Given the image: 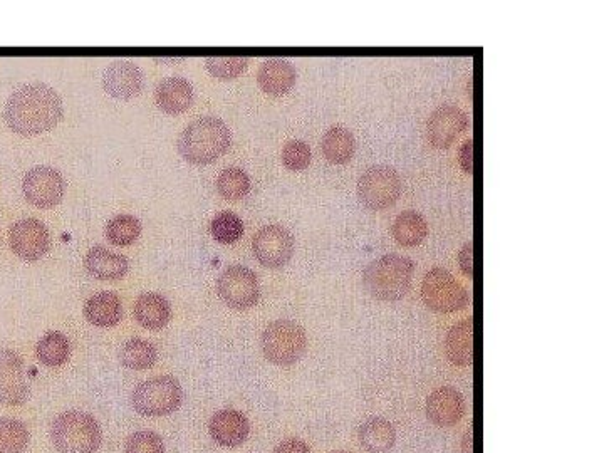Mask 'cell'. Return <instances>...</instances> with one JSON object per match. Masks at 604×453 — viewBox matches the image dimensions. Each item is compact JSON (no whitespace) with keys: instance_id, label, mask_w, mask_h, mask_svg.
I'll return each mask as SVG.
<instances>
[{"instance_id":"cell-31","label":"cell","mask_w":604,"mask_h":453,"mask_svg":"<svg viewBox=\"0 0 604 453\" xmlns=\"http://www.w3.org/2000/svg\"><path fill=\"white\" fill-rule=\"evenodd\" d=\"M217 190L227 200H240L249 193V175L240 168H227L217 178Z\"/></svg>"},{"instance_id":"cell-21","label":"cell","mask_w":604,"mask_h":453,"mask_svg":"<svg viewBox=\"0 0 604 453\" xmlns=\"http://www.w3.org/2000/svg\"><path fill=\"white\" fill-rule=\"evenodd\" d=\"M448 360L453 365L467 366L474 361V321L464 319L448 331L445 339Z\"/></svg>"},{"instance_id":"cell-30","label":"cell","mask_w":604,"mask_h":453,"mask_svg":"<svg viewBox=\"0 0 604 453\" xmlns=\"http://www.w3.org/2000/svg\"><path fill=\"white\" fill-rule=\"evenodd\" d=\"M141 234L140 220L133 215H116L106 227V237L111 244L130 245L135 242Z\"/></svg>"},{"instance_id":"cell-22","label":"cell","mask_w":604,"mask_h":453,"mask_svg":"<svg viewBox=\"0 0 604 453\" xmlns=\"http://www.w3.org/2000/svg\"><path fill=\"white\" fill-rule=\"evenodd\" d=\"M84 264H86L89 274H93L101 281H116L128 272L126 257L115 254L101 245L89 250Z\"/></svg>"},{"instance_id":"cell-40","label":"cell","mask_w":604,"mask_h":453,"mask_svg":"<svg viewBox=\"0 0 604 453\" xmlns=\"http://www.w3.org/2000/svg\"><path fill=\"white\" fill-rule=\"evenodd\" d=\"M334 453H349V452H334Z\"/></svg>"},{"instance_id":"cell-6","label":"cell","mask_w":604,"mask_h":453,"mask_svg":"<svg viewBox=\"0 0 604 453\" xmlns=\"http://www.w3.org/2000/svg\"><path fill=\"white\" fill-rule=\"evenodd\" d=\"M308 346L306 333L299 324L279 319L267 326L262 334V349L274 365L287 366L301 360Z\"/></svg>"},{"instance_id":"cell-14","label":"cell","mask_w":604,"mask_h":453,"mask_svg":"<svg viewBox=\"0 0 604 453\" xmlns=\"http://www.w3.org/2000/svg\"><path fill=\"white\" fill-rule=\"evenodd\" d=\"M467 115L453 105H442L433 111L427 123L428 141L435 148H448L459 138L460 133L467 128Z\"/></svg>"},{"instance_id":"cell-11","label":"cell","mask_w":604,"mask_h":453,"mask_svg":"<svg viewBox=\"0 0 604 453\" xmlns=\"http://www.w3.org/2000/svg\"><path fill=\"white\" fill-rule=\"evenodd\" d=\"M254 256L262 266L279 269L291 261L294 239L291 232L282 225H267L257 232L252 242Z\"/></svg>"},{"instance_id":"cell-34","label":"cell","mask_w":604,"mask_h":453,"mask_svg":"<svg viewBox=\"0 0 604 453\" xmlns=\"http://www.w3.org/2000/svg\"><path fill=\"white\" fill-rule=\"evenodd\" d=\"M313 155L308 143L304 141L292 140L287 141L286 146L282 148V163L284 167L289 168L292 172H299L311 165Z\"/></svg>"},{"instance_id":"cell-36","label":"cell","mask_w":604,"mask_h":453,"mask_svg":"<svg viewBox=\"0 0 604 453\" xmlns=\"http://www.w3.org/2000/svg\"><path fill=\"white\" fill-rule=\"evenodd\" d=\"M274 453H311V448L299 438H289L279 443Z\"/></svg>"},{"instance_id":"cell-7","label":"cell","mask_w":604,"mask_h":453,"mask_svg":"<svg viewBox=\"0 0 604 453\" xmlns=\"http://www.w3.org/2000/svg\"><path fill=\"white\" fill-rule=\"evenodd\" d=\"M422 297L428 308L438 313H455L467 306L469 294L450 272L432 269L422 284Z\"/></svg>"},{"instance_id":"cell-13","label":"cell","mask_w":604,"mask_h":453,"mask_svg":"<svg viewBox=\"0 0 604 453\" xmlns=\"http://www.w3.org/2000/svg\"><path fill=\"white\" fill-rule=\"evenodd\" d=\"M27 398L24 366L11 349H0V405L17 407Z\"/></svg>"},{"instance_id":"cell-3","label":"cell","mask_w":604,"mask_h":453,"mask_svg":"<svg viewBox=\"0 0 604 453\" xmlns=\"http://www.w3.org/2000/svg\"><path fill=\"white\" fill-rule=\"evenodd\" d=\"M413 269V262L407 257L396 254L383 256L366 267L363 284L375 299L400 301L412 286Z\"/></svg>"},{"instance_id":"cell-24","label":"cell","mask_w":604,"mask_h":453,"mask_svg":"<svg viewBox=\"0 0 604 453\" xmlns=\"http://www.w3.org/2000/svg\"><path fill=\"white\" fill-rule=\"evenodd\" d=\"M360 442L368 452H390L396 442L395 427L385 418H371L361 425Z\"/></svg>"},{"instance_id":"cell-10","label":"cell","mask_w":604,"mask_h":453,"mask_svg":"<svg viewBox=\"0 0 604 453\" xmlns=\"http://www.w3.org/2000/svg\"><path fill=\"white\" fill-rule=\"evenodd\" d=\"M22 190L29 204L39 209H51L63 200L66 183L56 168L34 167L26 173Z\"/></svg>"},{"instance_id":"cell-12","label":"cell","mask_w":604,"mask_h":453,"mask_svg":"<svg viewBox=\"0 0 604 453\" xmlns=\"http://www.w3.org/2000/svg\"><path fill=\"white\" fill-rule=\"evenodd\" d=\"M11 249L24 261H39L51 247V237L41 220L24 219L12 225L9 232Z\"/></svg>"},{"instance_id":"cell-32","label":"cell","mask_w":604,"mask_h":453,"mask_svg":"<svg viewBox=\"0 0 604 453\" xmlns=\"http://www.w3.org/2000/svg\"><path fill=\"white\" fill-rule=\"evenodd\" d=\"M210 232L220 244H234L235 240H239L244 234V224L240 217L232 212H222L212 220Z\"/></svg>"},{"instance_id":"cell-4","label":"cell","mask_w":604,"mask_h":453,"mask_svg":"<svg viewBox=\"0 0 604 453\" xmlns=\"http://www.w3.org/2000/svg\"><path fill=\"white\" fill-rule=\"evenodd\" d=\"M51 438L59 453H96L101 428L88 413L66 412L54 420Z\"/></svg>"},{"instance_id":"cell-25","label":"cell","mask_w":604,"mask_h":453,"mask_svg":"<svg viewBox=\"0 0 604 453\" xmlns=\"http://www.w3.org/2000/svg\"><path fill=\"white\" fill-rule=\"evenodd\" d=\"M321 150H323L324 157L328 158L331 163H336V165L348 163L355 155V135L343 126H334L323 136Z\"/></svg>"},{"instance_id":"cell-17","label":"cell","mask_w":604,"mask_h":453,"mask_svg":"<svg viewBox=\"0 0 604 453\" xmlns=\"http://www.w3.org/2000/svg\"><path fill=\"white\" fill-rule=\"evenodd\" d=\"M247 418L235 410H222L210 420V435L224 447H239L249 437Z\"/></svg>"},{"instance_id":"cell-1","label":"cell","mask_w":604,"mask_h":453,"mask_svg":"<svg viewBox=\"0 0 604 453\" xmlns=\"http://www.w3.org/2000/svg\"><path fill=\"white\" fill-rule=\"evenodd\" d=\"M4 116L7 126L17 135H41L53 130L63 118V101L56 89L47 84H26L7 99Z\"/></svg>"},{"instance_id":"cell-5","label":"cell","mask_w":604,"mask_h":453,"mask_svg":"<svg viewBox=\"0 0 604 453\" xmlns=\"http://www.w3.org/2000/svg\"><path fill=\"white\" fill-rule=\"evenodd\" d=\"M182 386L173 376H158L136 386L131 396L136 412L145 417H165L182 403Z\"/></svg>"},{"instance_id":"cell-20","label":"cell","mask_w":604,"mask_h":453,"mask_svg":"<svg viewBox=\"0 0 604 453\" xmlns=\"http://www.w3.org/2000/svg\"><path fill=\"white\" fill-rule=\"evenodd\" d=\"M84 316L89 323L98 328H111L120 323L123 316V306L120 297L115 292H98L84 306Z\"/></svg>"},{"instance_id":"cell-19","label":"cell","mask_w":604,"mask_h":453,"mask_svg":"<svg viewBox=\"0 0 604 453\" xmlns=\"http://www.w3.org/2000/svg\"><path fill=\"white\" fill-rule=\"evenodd\" d=\"M296 78V69L292 68V64L279 58L266 61L257 74V81L262 91L272 96L289 93L292 86L296 84Z\"/></svg>"},{"instance_id":"cell-29","label":"cell","mask_w":604,"mask_h":453,"mask_svg":"<svg viewBox=\"0 0 604 453\" xmlns=\"http://www.w3.org/2000/svg\"><path fill=\"white\" fill-rule=\"evenodd\" d=\"M29 445V430L14 418H0V453H24Z\"/></svg>"},{"instance_id":"cell-23","label":"cell","mask_w":604,"mask_h":453,"mask_svg":"<svg viewBox=\"0 0 604 453\" xmlns=\"http://www.w3.org/2000/svg\"><path fill=\"white\" fill-rule=\"evenodd\" d=\"M172 309L165 297L157 292H146L135 304V318L146 329H162L167 326Z\"/></svg>"},{"instance_id":"cell-27","label":"cell","mask_w":604,"mask_h":453,"mask_svg":"<svg viewBox=\"0 0 604 453\" xmlns=\"http://www.w3.org/2000/svg\"><path fill=\"white\" fill-rule=\"evenodd\" d=\"M37 358L46 366H61L68 361L71 353V344L69 339L61 333H47L44 338L37 343Z\"/></svg>"},{"instance_id":"cell-35","label":"cell","mask_w":604,"mask_h":453,"mask_svg":"<svg viewBox=\"0 0 604 453\" xmlns=\"http://www.w3.org/2000/svg\"><path fill=\"white\" fill-rule=\"evenodd\" d=\"M126 453H165L162 438L153 432H138L126 442Z\"/></svg>"},{"instance_id":"cell-28","label":"cell","mask_w":604,"mask_h":453,"mask_svg":"<svg viewBox=\"0 0 604 453\" xmlns=\"http://www.w3.org/2000/svg\"><path fill=\"white\" fill-rule=\"evenodd\" d=\"M120 360L130 370H148L157 361V349L145 339H131L121 348Z\"/></svg>"},{"instance_id":"cell-15","label":"cell","mask_w":604,"mask_h":453,"mask_svg":"<svg viewBox=\"0 0 604 453\" xmlns=\"http://www.w3.org/2000/svg\"><path fill=\"white\" fill-rule=\"evenodd\" d=\"M103 86L116 99H131L143 89V73L131 61H116L105 71Z\"/></svg>"},{"instance_id":"cell-38","label":"cell","mask_w":604,"mask_h":453,"mask_svg":"<svg viewBox=\"0 0 604 453\" xmlns=\"http://www.w3.org/2000/svg\"><path fill=\"white\" fill-rule=\"evenodd\" d=\"M472 254H474V247L472 244L465 245L462 252L459 254L460 267L464 271L465 276H474V261H472Z\"/></svg>"},{"instance_id":"cell-33","label":"cell","mask_w":604,"mask_h":453,"mask_svg":"<svg viewBox=\"0 0 604 453\" xmlns=\"http://www.w3.org/2000/svg\"><path fill=\"white\" fill-rule=\"evenodd\" d=\"M205 66L209 69V73L215 78L224 79H235L240 74L244 73L247 66H249V58H207L205 59Z\"/></svg>"},{"instance_id":"cell-9","label":"cell","mask_w":604,"mask_h":453,"mask_svg":"<svg viewBox=\"0 0 604 453\" xmlns=\"http://www.w3.org/2000/svg\"><path fill=\"white\" fill-rule=\"evenodd\" d=\"M217 289L225 304L234 309H249L256 306L261 296V287L256 272L244 266H230L220 274Z\"/></svg>"},{"instance_id":"cell-18","label":"cell","mask_w":604,"mask_h":453,"mask_svg":"<svg viewBox=\"0 0 604 453\" xmlns=\"http://www.w3.org/2000/svg\"><path fill=\"white\" fill-rule=\"evenodd\" d=\"M155 99L160 110L168 115H180L192 106L193 88L187 79L172 76L163 79L155 89Z\"/></svg>"},{"instance_id":"cell-39","label":"cell","mask_w":604,"mask_h":453,"mask_svg":"<svg viewBox=\"0 0 604 453\" xmlns=\"http://www.w3.org/2000/svg\"><path fill=\"white\" fill-rule=\"evenodd\" d=\"M465 450L464 453H472V435H467L464 440Z\"/></svg>"},{"instance_id":"cell-37","label":"cell","mask_w":604,"mask_h":453,"mask_svg":"<svg viewBox=\"0 0 604 453\" xmlns=\"http://www.w3.org/2000/svg\"><path fill=\"white\" fill-rule=\"evenodd\" d=\"M472 151H474V141L467 140L460 150V165L464 168L467 175L474 173V160H472Z\"/></svg>"},{"instance_id":"cell-26","label":"cell","mask_w":604,"mask_h":453,"mask_svg":"<svg viewBox=\"0 0 604 453\" xmlns=\"http://www.w3.org/2000/svg\"><path fill=\"white\" fill-rule=\"evenodd\" d=\"M428 234L427 222L415 210L398 215L393 224V237L403 247H417Z\"/></svg>"},{"instance_id":"cell-8","label":"cell","mask_w":604,"mask_h":453,"mask_svg":"<svg viewBox=\"0 0 604 453\" xmlns=\"http://www.w3.org/2000/svg\"><path fill=\"white\" fill-rule=\"evenodd\" d=\"M400 175L393 168L371 167L358 180V198L370 210L388 209L400 198Z\"/></svg>"},{"instance_id":"cell-16","label":"cell","mask_w":604,"mask_h":453,"mask_svg":"<svg viewBox=\"0 0 604 453\" xmlns=\"http://www.w3.org/2000/svg\"><path fill=\"white\" fill-rule=\"evenodd\" d=\"M465 401L459 391L442 386L428 396L427 415L438 427H452L464 417Z\"/></svg>"},{"instance_id":"cell-2","label":"cell","mask_w":604,"mask_h":453,"mask_svg":"<svg viewBox=\"0 0 604 453\" xmlns=\"http://www.w3.org/2000/svg\"><path fill=\"white\" fill-rule=\"evenodd\" d=\"M232 143V133L224 121L214 116L198 118L178 138V151L193 165H209L222 157Z\"/></svg>"}]
</instances>
